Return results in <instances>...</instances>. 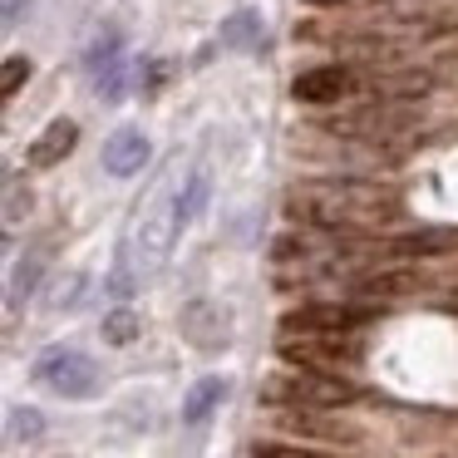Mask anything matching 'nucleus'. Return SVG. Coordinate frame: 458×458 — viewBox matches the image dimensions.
Masks as SVG:
<instances>
[{
  "label": "nucleus",
  "mask_w": 458,
  "mask_h": 458,
  "mask_svg": "<svg viewBox=\"0 0 458 458\" xmlns=\"http://www.w3.org/2000/svg\"><path fill=\"white\" fill-rule=\"evenodd\" d=\"M188 158H168L163 173L153 178V188L139 198V208L129 212V227H123L119 242V261H114L109 291L114 296H129L139 291L148 276H158L163 261L173 257V242L188 227V212H182V198H188Z\"/></svg>",
  "instance_id": "obj_1"
},
{
  "label": "nucleus",
  "mask_w": 458,
  "mask_h": 458,
  "mask_svg": "<svg viewBox=\"0 0 458 458\" xmlns=\"http://www.w3.org/2000/svg\"><path fill=\"white\" fill-rule=\"evenodd\" d=\"M291 217H301L306 227L320 232H379L389 222L404 217V202L379 182H360V178H326V182H306L291 192Z\"/></svg>",
  "instance_id": "obj_2"
},
{
  "label": "nucleus",
  "mask_w": 458,
  "mask_h": 458,
  "mask_svg": "<svg viewBox=\"0 0 458 458\" xmlns=\"http://www.w3.org/2000/svg\"><path fill=\"white\" fill-rule=\"evenodd\" d=\"M267 399L271 404H286V409H340V404H355L360 389L350 379L330 375V369H286V375H271L267 379Z\"/></svg>",
  "instance_id": "obj_3"
},
{
  "label": "nucleus",
  "mask_w": 458,
  "mask_h": 458,
  "mask_svg": "<svg viewBox=\"0 0 458 458\" xmlns=\"http://www.w3.org/2000/svg\"><path fill=\"white\" fill-rule=\"evenodd\" d=\"M35 379L45 389H55L60 399H89L99 394V365H94L84 350H70V345H55L35 360Z\"/></svg>",
  "instance_id": "obj_4"
},
{
  "label": "nucleus",
  "mask_w": 458,
  "mask_h": 458,
  "mask_svg": "<svg viewBox=\"0 0 458 458\" xmlns=\"http://www.w3.org/2000/svg\"><path fill=\"white\" fill-rule=\"evenodd\" d=\"M281 360L301 369H330L335 375L340 365H355L360 360V340L355 335H330V330H306V335H281L276 340Z\"/></svg>",
  "instance_id": "obj_5"
},
{
  "label": "nucleus",
  "mask_w": 458,
  "mask_h": 458,
  "mask_svg": "<svg viewBox=\"0 0 458 458\" xmlns=\"http://www.w3.org/2000/svg\"><path fill=\"white\" fill-rule=\"evenodd\" d=\"M129 60H123V40L119 35H109V40H99L89 50V89L94 99L104 104H119L123 94H129Z\"/></svg>",
  "instance_id": "obj_6"
},
{
  "label": "nucleus",
  "mask_w": 458,
  "mask_h": 458,
  "mask_svg": "<svg viewBox=\"0 0 458 458\" xmlns=\"http://www.w3.org/2000/svg\"><path fill=\"white\" fill-rule=\"evenodd\" d=\"M369 320L365 306H301L281 320V335H306V330H330V335H350Z\"/></svg>",
  "instance_id": "obj_7"
},
{
  "label": "nucleus",
  "mask_w": 458,
  "mask_h": 458,
  "mask_svg": "<svg viewBox=\"0 0 458 458\" xmlns=\"http://www.w3.org/2000/svg\"><path fill=\"white\" fill-rule=\"evenodd\" d=\"M355 74L345 70V64H320V70H306L296 74V84H291V99L296 104H340L345 94H355Z\"/></svg>",
  "instance_id": "obj_8"
},
{
  "label": "nucleus",
  "mask_w": 458,
  "mask_h": 458,
  "mask_svg": "<svg viewBox=\"0 0 458 458\" xmlns=\"http://www.w3.org/2000/svg\"><path fill=\"white\" fill-rule=\"evenodd\" d=\"M330 129L345 133V139L379 143V139H399L404 129H414V119H409V114H399V109H355V114H340Z\"/></svg>",
  "instance_id": "obj_9"
},
{
  "label": "nucleus",
  "mask_w": 458,
  "mask_h": 458,
  "mask_svg": "<svg viewBox=\"0 0 458 458\" xmlns=\"http://www.w3.org/2000/svg\"><path fill=\"white\" fill-rule=\"evenodd\" d=\"M143 158H148V139H143V129L109 133V143H104V168H109L114 178H133V173L143 168Z\"/></svg>",
  "instance_id": "obj_10"
},
{
  "label": "nucleus",
  "mask_w": 458,
  "mask_h": 458,
  "mask_svg": "<svg viewBox=\"0 0 458 458\" xmlns=\"http://www.w3.org/2000/svg\"><path fill=\"white\" fill-rule=\"evenodd\" d=\"M74 139H80V129H74L70 119H55V123H45V133L30 143V168H55V163H60L64 153L74 148Z\"/></svg>",
  "instance_id": "obj_11"
},
{
  "label": "nucleus",
  "mask_w": 458,
  "mask_h": 458,
  "mask_svg": "<svg viewBox=\"0 0 458 458\" xmlns=\"http://www.w3.org/2000/svg\"><path fill=\"white\" fill-rule=\"evenodd\" d=\"M448 247H458V232H414V237L379 242L375 257H438Z\"/></svg>",
  "instance_id": "obj_12"
},
{
  "label": "nucleus",
  "mask_w": 458,
  "mask_h": 458,
  "mask_svg": "<svg viewBox=\"0 0 458 458\" xmlns=\"http://www.w3.org/2000/svg\"><path fill=\"white\" fill-rule=\"evenodd\" d=\"M222 399H227V379H217V375L198 379V385L188 389V399H182V424H202Z\"/></svg>",
  "instance_id": "obj_13"
},
{
  "label": "nucleus",
  "mask_w": 458,
  "mask_h": 458,
  "mask_svg": "<svg viewBox=\"0 0 458 458\" xmlns=\"http://www.w3.org/2000/svg\"><path fill=\"white\" fill-rule=\"evenodd\" d=\"M424 286L419 271H379V276H365L360 281V296H375V301H394V296H409V291Z\"/></svg>",
  "instance_id": "obj_14"
},
{
  "label": "nucleus",
  "mask_w": 458,
  "mask_h": 458,
  "mask_svg": "<svg viewBox=\"0 0 458 458\" xmlns=\"http://www.w3.org/2000/svg\"><path fill=\"white\" fill-rule=\"evenodd\" d=\"M261 40H267V25H261V15L237 11L232 21H222V45H232V50H261Z\"/></svg>",
  "instance_id": "obj_15"
},
{
  "label": "nucleus",
  "mask_w": 458,
  "mask_h": 458,
  "mask_svg": "<svg viewBox=\"0 0 458 458\" xmlns=\"http://www.w3.org/2000/svg\"><path fill=\"white\" fill-rule=\"evenodd\" d=\"M99 330H104V340H109V345H129V340H139L143 320H139V310L119 306V310H109V316H104Z\"/></svg>",
  "instance_id": "obj_16"
},
{
  "label": "nucleus",
  "mask_w": 458,
  "mask_h": 458,
  "mask_svg": "<svg viewBox=\"0 0 458 458\" xmlns=\"http://www.w3.org/2000/svg\"><path fill=\"white\" fill-rule=\"evenodd\" d=\"M35 281H40V251H35V257H25L21 267L11 271V291H5V301H11V310L21 306V301L30 296V291H35Z\"/></svg>",
  "instance_id": "obj_17"
},
{
  "label": "nucleus",
  "mask_w": 458,
  "mask_h": 458,
  "mask_svg": "<svg viewBox=\"0 0 458 458\" xmlns=\"http://www.w3.org/2000/svg\"><path fill=\"white\" fill-rule=\"evenodd\" d=\"M5 428H11V438L21 444V438H40L45 419L35 414V409H11V414H5Z\"/></svg>",
  "instance_id": "obj_18"
},
{
  "label": "nucleus",
  "mask_w": 458,
  "mask_h": 458,
  "mask_svg": "<svg viewBox=\"0 0 458 458\" xmlns=\"http://www.w3.org/2000/svg\"><path fill=\"white\" fill-rule=\"evenodd\" d=\"M25 80H30V60H21V55H15V60H5V70H0V94L11 99Z\"/></svg>",
  "instance_id": "obj_19"
},
{
  "label": "nucleus",
  "mask_w": 458,
  "mask_h": 458,
  "mask_svg": "<svg viewBox=\"0 0 458 458\" xmlns=\"http://www.w3.org/2000/svg\"><path fill=\"white\" fill-rule=\"evenodd\" d=\"M80 296H84V276H70V281H60V286L45 296V306H50V310H64V306H74Z\"/></svg>",
  "instance_id": "obj_20"
},
{
  "label": "nucleus",
  "mask_w": 458,
  "mask_h": 458,
  "mask_svg": "<svg viewBox=\"0 0 458 458\" xmlns=\"http://www.w3.org/2000/svg\"><path fill=\"white\" fill-rule=\"evenodd\" d=\"M251 458H326V454H316V448H291V444H257Z\"/></svg>",
  "instance_id": "obj_21"
},
{
  "label": "nucleus",
  "mask_w": 458,
  "mask_h": 458,
  "mask_svg": "<svg viewBox=\"0 0 458 458\" xmlns=\"http://www.w3.org/2000/svg\"><path fill=\"white\" fill-rule=\"evenodd\" d=\"M21 212H30V192L21 198V188H11V198H5V222H21Z\"/></svg>",
  "instance_id": "obj_22"
}]
</instances>
